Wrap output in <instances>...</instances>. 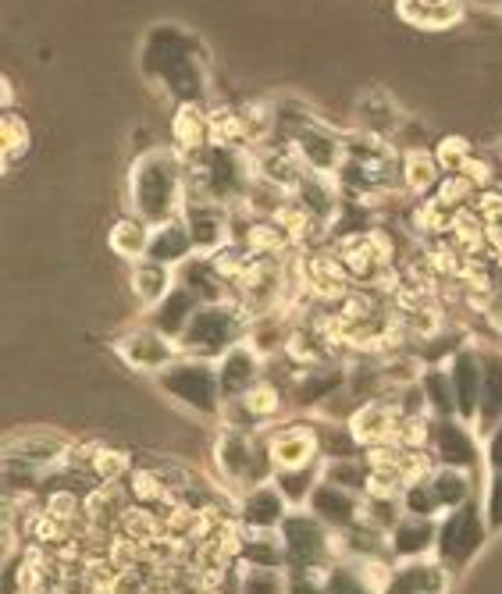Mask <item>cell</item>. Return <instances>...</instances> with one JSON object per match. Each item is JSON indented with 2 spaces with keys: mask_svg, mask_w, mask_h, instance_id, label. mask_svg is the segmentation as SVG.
I'll use <instances>...</instances> for the list:
<instances>
[{
  "mask_svg": "<svg viewBox=\"0 0 502 594\" xmlns=\"http://www.w3.org/2000/svg\"><path fill=\"white\" fill-rule=\"evenodd\" d=\"M449 591V570L442 563L414 559L392 570V580L381 594H445Z\"/></svg>",
  "mask_w": 502,
  "mask_h": 594,
  "instance_id": "cell-20",
  "label": "cell"
},
{
  "mask_svg": "<svg viewBox=\"0 0 502 594\" xmlns=\"http://www.w3.org/2000/svg\"><path fill=\"white\" fill-rule=\"evenodd\" d=\"M403 8H449V4H463V0H396Z\"/></svg>",
  "mask_w": 502,
  "mask_h": 594,
  "instance_id": "cell-47",
  "label": "cell"
},
{
  "mask_svg": "<svg viewBox=\"0 0 502 594\" xmlns=\"http://www.w3.org/2000/svg\"><path fill=\"white\" fill-rule=\"evenodd\" d=\"M203 303L192 295L186 286H178L175 281V289L164 295V300L158 306H150V314H147V325L150 328H158L161 334H167V339H183V331L189 328V320L192 314H197Z\"/></svg>",
  "mask_w": 502,
  "mask_h": 594,
  "instance_id": "cell-22",
  "label": "cell"
},
{
  "mask_svg": "<svg viewBox=\"0 0 502 594\" xmlns=\"http://www.w3.org/2000/svg\"><path fill=\"white\" fill-rule=\"evenodd\" d=\"M449 222H453V214H449L445 206L435 203V197L410 200L406 203V214H403V225L414 231V236H421L424 242L445 239L449 236Z\"/></svg>",
  "mask_w": 502,
  "mask_h": 594,
  "instance_id": "cell-29",
  "label": "cell"
},
{
  "mask_svg": "<svg viewBox=\"0 0 502 594\" xmlns=\"http://www.w3.org/2000/svg\"><path fill=\"white\" fill-rule=\"evenodd\" d=\"M158 389L200 417H222L225 395L217 381V364L200 356H178L172 367L158 374Z\"/></svg>",
  "mask_w": 502,
  "mask_h": 594,
  "instance_id": "cell-4",
  "label": "cell"
},
{
  "mask_svg": "<svg viewBox=\"0 0 502 594\" xmlns=\"http://www.w3.org/2000/svg\"><path fill=\"white\" fill-rule=\"evenodd\" d=\"M317 445H321V459H325V463H331V459H353V456L364 452L350 424H339V420L317 424Z\"/></svg>",
  "mask_w": 502,
  "mask_h": 594,
  "instance_id": "cell-35",
  "label": "cell"
},
{
  "mask_svg": "<svg viewBox=\"0 0 502 594\" xmlns=\"http://www.w3.org/2000/svg\"><path fill=\"white\" fill-rule=\"evenodd\" d=\"M272 448L275 470H296V467H311L321 459L317 445V424L306 420H289V424H267L261 428Z\"/></svg>",
  "mask_w": 502,
  "mask_h": 594,
  "instance_id": "cell-9",
  "label": "cell"
},
{
  "mask_svg": "<svg viewBox=\"0 0 502 594\" xmlns=\"http://www.w3.org/2000/svg\"><path fill=\"white\" fill-rule=\"evenodd\" d=\"M331 250L339 253L342 267L350 270L353 286H360V289H371V286H375V278H378L381 264H378L375 250H371L367 231H346V236H335V239H331Z\"/></svg>",
  "mask_w": 502,
  "mask_h": 594,
  "instance_id": "cell-24",
  "label": "cell"
},
{
  "mask_svg": "<svg viewBox=\"0 0 502 594\" xmlns=\"http://www.w3.org/2000/svg\"><path fill=\"white\" fill-rule=\"evenodd\" d=\"M172 147L186 164L200 161L211 150V108H203L200 100L178 103L172 114Z\"/></svg>",
  "mask_w": 502,
  "mask_h": 594,
  "instance_id": "cell-12",
  "label": "cell"
},
{
  "mask_svg": "<svg viewBox=\"0 0 502 594\" xmlns=\"http://www.w3.org/2000/svg\"><path fill=\"white\" fill-rule=\"evenodd\" d=\"M435 459L442 467H456V470H474L478 467V438H474V424L463 417H445V420H431V445Z\"/></svg>",
  "mask_w": 502,
  "mask_h": 594,
  "instance_id": "cell-10",
  "label": "cell"
},
{
  "mask_svg": "<svg viewBox=\"0 0 502 594\" xmlns=\"http://www.w3.org/2000/svg\"><path fill=\"white\" fill-rule=\"evenodd\" d=\"M214 364H217V381H222V395L228 403V399H239L242 392L253 389V384L264 378L267 359L256 353L247 339H242L239 345H231L222 359H214Z\"/></svg>",
  "mask_w": 502,
  "mask_h": 594,
  "instance_id": "cell-15",
  "label": "cell"
},
{
  "mask_svg": "<svg viewBox=\"0 0 502 594\" xmlns=\"http://www.w3.org/2000/svg\"><path fill=\"white\" fill-rule=\"evenodd\" d=\"M0 103H4V111H15V83L8 79H0Z\"/></svg>",
  "mask_w": 502,
  "mask_h": 594,
  "instance_id": "cell-46",
  "label": "cell"
},
{
  "mask_svg": "<svg viewBox=\"0 0 502 594\" xmlns=\"http://www.w3.org/2000/svg\"><path fill=\"white\" fill-rule=\"evenodd\" d=\"M306 509L325 527H331V531H346V527H353L360 520V513H364V495L321 477V484L311 492V498H306Z\"/></svg>",
  "mask_w": 502,
  "mask_h": 594,
  "instance_id": "cell-14",
  "label": "cell"
},
{
  "mask_svg": "<svg viewBox=\"0 0 502 594\" xmlns=\"http://www.w3.org/2000/svg\"><path fill=\"white\" fill-rule=\"evenodd\" d=\"M289 147L311 175L335 178L346 164V136L335 132V128H328L321 118L311 122V125H303L300 132L292 136Z\"/></svg>",
  "mask_w": 502,
  "mask_h": 594,
  "instance_id": "cell-8",
  "label": "cell"
},
{
  "mask_svg": "<svg viewBox=\"0 0 502 594\" xmlns=\"http://www.w3.org/2000/svg\"><path fill=\"white\" fill-rule=\"evenodd\" d=\"M367 477H371V467L364 463V456H353V459H331V463H325V481L339 484V488H350V492H356V495H364Z\"/></svg>",
  "mask_w": 502,
  "mask_h": 594,
  "instance_id": "cell-36",
  "label": "cell"
},
{
  "mask_svg": "<svg viewBox=\"0 0 502 594\" xmlns=\"http://www.w3.org/2000/svg\"><path fill=\"white\" fill-rule=\"evenodd\" d=\"M197 253V247H192V236L183 217H175V222H164L153 228V239H150V261L158 264H167V267H183L189 256Z\"/></svg>",
  "mask_w": 502,
  "mask_h": 594,
  "instance_id": "cell-28",
  "label": "cell"
},
{
  "mask_svg": "<svg viewBox=\"0 0 502 594\" xmlns=\"http://www.w3.org/2000/svg\"><path fill=\"white\" fill-rule=\"evenodd\" d=\"M128 289H133V295H136L143 309L158 306L164 295L175 289V267L150 261V256H147V261H136L133 275H128Z\"/></svg>",
  "mask_w": 502,
  "mask_h": 594,
  "instance_id": "cell-26",
  "label": "cell"
},
{
  "mask_svg": "<svg viewBox=\"0 0 502 594\" xmlns=\"http://www.w3.org/2000/svg\"><path fill=\"white\" fill-rule=\"evenodd\" d=\"M442 164L435 161L431 147H410L403 150V161H399V192L410 200H424L431 197L442 182Z\"/></svg>",
  "mask_w": 502,
  "mask_h": 594,
  "instance_id": "cell-17",
  "label": "cell"
},
{
  "mask_svg": "<svg viewBox=\"0 0 502 594\" xmlns=\"http://www.w3.org/2000/svg\"><path fill=\"white\" fill-rule=\"evenodd\" d=\"M399 122H403V114H399V108L392 103V97L385 93V89L371 86L353 103V125H356V132H371V136L392 139Z\"/></svg>",
  "mask_w": 502,
  "mask_h": 594,
  "instance_id": "cell-19",
  "label": "cell"
},
{
  "mask_svg": "<svg viewBox=\"0 0 502 594\" xmlns=\"http://www.w3.org/2000/svg\"><path fill=\"white\" fill-rule=\"evenodd\" d=\"M445 370H449V381H453L456 413H460L463 420L474 424V417H478V403H481V381H485L481 349L460 345L456 353L445 359Z\"/></svg>",
  "mask_w": 502,
  "mask_h": 594,
  "instance_id": "cell-13",
  "label": "cell"
},
{
  "mask_svg": "<svg viewBox=\"0 0 502 594\" xmlns=\"http://www.w3.org/2000/svg\"><path fill=\"white\" fill-rule=\"evenodd\" d=\"M183 222L192 236V247H197V253H203V256H211L231 242V214L225 203L189 200L183 211Z\"/></svg>",
  "mask_w": 502,
  "mask_h": 594,
  "instance_id": "cell-11",
  "label": "cell"
},
{
  "mask_svg": "<svg viewBox=\"0 0 502 594\" xmlns=\"http://www.w3.org/2000/svg\"><path fill=\"white\" fill-rule=\"evenodd\" d=\"M150 239H153V225L143 222V217L133 214V211L122 214V217H114L111 228H108V250L114 256H122L125 264L147 261Z\"/></svg>",
  "mask_w": 502,
  "mask_h": 594,
  "instance_id": "cell-25",
  "label": "cell"
},
{
  "mask_svg": "<svg viewBox=\"0 0 502 594\" xmlns=\"http://www.w3.org/2000/svg\"><path fill=\"white\" fill-rule=\"evenodd\" d=\"M428 484H431L435 502H439L442 516L460 509V506H467V502H470V470L442 467V463H439V467H431Z\"/></svg>",
  "mask_w": 502,
  "mask_h": 594,
  "instance_id": "cell-31",
  "label": "cell"
},
{
  "mask_svg": "<svg viewBox=\"0 0 502 594\" xmlns=\"http://www.w3.org/2000/svg\"><path fill=\"white\" fill-rule=\"evenodd\" d=\"M431 150H435V161H439L442 172L449 175V172H460L470 153H478V143H470L463 132H445V136L435 139Z\"/></svg>",
  "mask_w": 502,
  "mask_h": 594,
  "instance_id": "cell-37",
  "label": "cell"
},
{
  "mask_svg": "<svg viewBox=\"0 0 502 594\" xmlns=\"http://www.w3.org/2000/svg\"><path fill=\"white\" fill-rule=\"evenodd\" d=\"M214 467L236 492H250V488H261L275 477V459L264 431L222 428L214 442Z\"/></svg>",
  "mask_w": 502,
  "mask_h": 594,
  "instance_id": "cell-2",
  "label": "cell"
},
{
  "mask_svg": "<svg viewBox=\"0 0 502 594\" xmlns=\"http://www.w3.org/2000/svg\"><path fill=\"white\" fill-rule=\"evenodd\" d=\"M128 211L153 228L175 222L186 211V161L175 147H150L128 167Z\"/></svg>",
  "mask_w": 502,
  "mask_h": 594,
  "instance_id": "cell-1",
  "label": "cell"
},
{
  "mask_svg": "<svg viewBox=\"0 0 502 594\" xmlns=\"http://www.w3.org/2000/svg\"><path fill=\"white\" fill-rule=\"evenodd\" d=\"M439 541V527L428 516H403L392 534H389V555L399 563H414V559H428V552Z\"/></svg>",
  "mask_w": 502,
  "mask_h": 594,
  "instance_id": "cell-18",
  "label": "cell"
},
{
  "mask_svg": "<svg viewBox=\"0 0 502 594\" xmlns=\"http://www.w3.org/2000/svg\"><path fill=\"white\" fill-rule=\"evenodd\" d=\"M485 523H488V531H502V473H492V481H488Z\"/></svg>",
  "mask_w": 502,
  "mask_h": 594,
  "instance_id": "cell-44",
  "label": "cell"
},
{
  "mask_svg": "<svg viewBox=\"0 0 502 594\" xmlns=\"http://www.w3.org/2000/svg\"><path fill=\"white\" fill-rule=\"evenodd\" d=\"M460 175L467 178V182L474 186V189H492V186H499V178H502V172H499V164L488 157V153H470L467 161H463V167H460Z\"/></svg>",
  "mask_w": 502,
  "mask_h": 594,
  "instance_id": "cell-41",
  "label": "cell"
},
{
  "mask_svg": "<svg viewBox=\"0 0 502 594\" xmlns=\"http://www.w3.org/2000/svg\"><path fill=\"white\" fill-rule=\"evenodd\" d=\"M33 150V128L18 111L0 114V153H4V172Z\"/></svg>",
  "mask_w": 502,
  "mask_h": 594,
  "instance_id": "cell-34",
  "label": "cell"
},
{
  "mask_svg": "<svg viewBox=\"0 0 502 594\" xmlns=\"http://www.w3.org/2000/svg\"><path fill=\"white\" fill-rule=\"evenodd\" d=\"M239 594H286V577H281L278 570H256V566H242Z\"/></svg>",
  "mask_w": 502,
  "mask_h": 594,
  "instance_id": "cell-42",
  "label": "cell"
},
{
  "mask_svg": "<svg viewBox=\"0 0 502 594\" xmlns=\"http://www.w3.org/2000/svg\"><path fill=\"white\" fill-rule=\"evenodd\" d=\"M278 538L286 545V570H306V566H331L335 531L317 520L311 509H292L278 527Z\"/></svg>",
  "mask_w": 502,
  "mask_h": 594,
  "instance_id": "cell-5",
  "label": "cell"
},
{
  "mask_svg": "<svg viewBox=\"0 0 502 594\" xmlns=\"http://www.w3.org/2000/svg\"><path fill=\"white\" fill-rule=\"evenodd\" d=\"M403 509H406L410 516H428V520H439L442 509H439V502H435V492H431L428 477H424V481H414V484H406V488H403Z\"/></svg>",
  "mask_w": 502,
  "mask_h": 594,
  "instance_id": "cell-40",
  "label": "cell"
},
{
  "mask_svg": "<svg viewBox=\"0 0 502 594\" xmlns=\"http://www.w3.org/2000/svg\"><path fill=\"white\" fill-rule=\"evenodd\" d=\"M175 281L186 286L200 303H225L231 300V286L217 275V267L211 264V256L192 253L183 267H175Z\"/></svg>",
  "mask_w": 502,
  "mask_h": 594,
  "instance_id": "cell-23",
  "label": "cell"
},
{
  "mask_svg": "<svg viewBox=\"0 0 502 594\" xmlns=\"http://www.w3.org/2000/svg\"><path fill=\"white\" fill-rule=\"evenodd\" d=\"M485 531L488 523L478 516V509L470 506H460L453 509L442 520L439 527V541H435V552H439V563L445 566V570H463L474 555H478V548L485 545Z\"/></svg>",
  "mask_w": 502,
  "mask_h": 594,
  "instance_id": "cell-7",
  "label": "cell"
},
{
  "mask_svg": "<svg viewBox=\"0 0 502 594\" xmlns=\"http://www.w3.org/2000/svg\"><path fill=\"white\" fill-rule=\"evenodd\" d=\"M89 470H93V477L100 484H114V481H122L125 473H133V459H128V452L100 445V452L93 456V467Z\"/></svg>",
  "mask_w": 502,
  "mask_h": 594,
  "instance_id": "cell-39",
  "label": "cell"
},
{
  "mask_svg": "<svg viewBox=\"0 0 502 594\" xmlns=\"http://www.w3.org/2000/svg\"><path fill=\"white\" fill-rule=\"evenodd\" d=\"M114 353H118V359L128 370L158 378L161 370H167L178 356H183V349H178L175 339H167V334H161L158 328H150L143 320V325H136V328H128V331L118 334Z\"/></svg>",
  "mask_w": 502,
  "mask_h": 594,
  "instance_id": "cell-6",
  "label": "cell"
},
{
  "mask_svg": "<svg viewBox=\"0 0 502 594\" xmlns=\"http://www.w3.org/2000/svg\"><path fill=\"white\" fill-rule=\"evenodd\" d=\"M286 516H289V502L275 488V481H267L261 488H250V492H242L239 523L247 527V531H278Z\"/></svg>",
  "mask_w": 502,
  "mask_h": 594,
  "instance_id": "cell-16",
  "label": "cell"
},
{
  "mask_svg": "<svg viewBox=\"0 0 502 594\" xmlns=\"http://www.w3.org/2000/svg\"><path fill=\"white\" fill-rule=\"evenodd\" d=\"M474 211H478V217L485 225L492 222H502V186H492V189H478L474 192Z\"/></svg>",
  "mask_w": 502,
  "mask_h": 594,
  "instance_id": "cell-43",
  "label": "cell"
},
{
  "mask_svg": "<svg viewBox=\"0 0 502 594\" xmlns=\"http://www.w3.org/2000/svg\"><path fill=\"white\" fill-rule=\"evenodd\" d=\"M325 459L311 463V467H296V470H275V488L281 495H286L289 506H306V498L321 484V477H325V467H321Z\"/></svg>",
  "mask_w": 502,
  "mask_h": 594,
  "instance_id": "cell-33",
  "label": "cell"
},
{
  "mask_svg": "<svg viewBox=\"0 0 502 594\" xmlns=\"http://www.w3.org/2000/svg\"><path fill=\"white\" fill-rule=\"evenodd\" d=\"M292 200H300L306 211H311L317 222L328 228L335 222V214H339V206H342V189H339V182H335V178L306 172L300 189L292 192Z\"/></svg>",
  "mask_w": 502,
  "mask_h": 594,
  "instance_id": "cell-27",
  "label": "cell"
},
{
  "mask_svg": "<svg viewBox=\"0 0 502 594\" xmlns=\"http://www.w3.org/2000/svg\"><path fill=\"white\" fill-rule=\"evenodd\" d=\"M481 403L478 417H474V431H481L485 438L492 434L502 424V349H481Z\"/></svg>",
  "mask_w": 502,
  "mask_h": 594,
  "instance_id": "cell-21",
  "label": "cell"
},
{
  "mask_svg": "<svg viewBox=\"0 0 502 594\" xmlns=\"http://www.w3.org/2000/svg\"><path fill=\"white\" fill-rule=\"evenodd\" d=\"M453 247L463 253V256H488V231H485V222L478 217L474 206H460L453 211V222H449V236H445Z\"/></svg>",
  "mask_w": 502,
  "mask_h": 594,
  "instance_id": "cell-30",
  "label": "cell"
},
{
  "mask_svg": "<svg viewBox=\"0 0 502 594\" xmlns=\"http://www.w3.org/2000/svg\"><path fill=\"white\" fill-rule=\"evenodd\" d=\"M421 392H424V403H428V413H431L435 420L460 417V413H456V395H453V381H449L445 364H428V367H424Z\"/></svg>",
  "mask_w": 502,
  "mask_h": 594,
  "instance_id": "cell-32",
  "label": "cell"
},
{
  "mask_svg": "<svg viewBox=\"0 0 502 594\" xmlns=\"http://www.w3.org/2000/svg\"><path fill=\"white\" fill-rule=\"evenodd\" d=\"M485 463H488V470H492V473H502V424H499L492 434H488V442H485Z\"/></svg>",
  "mask_w": 502,
  "mask_h": 594,
  "instance_id": "cell-45",
  "label": "cell"
},
{
  "mask_svg": "<svg viewBox=\"0 0 502 594\" xmlns=\"http://www.w3.org/2000/svg\"><path fill=\"white\" fill-rule=\"evenodd\" d=\"M474 192L478 189H474L460 172H449V175H442V182H439V189L431 192V197H435V203L445 206V211L453 214V211H460V206L474 203Z\"/></svg>",
  "mask_w": 502,
  "mask_h": 594,
  "instance_id": "cell-38",
  "label": "cell"
},
{
  "mask_svg": "<svg viewBox=\"0 0 502 594\" xmlns=\"http://www.w3.org/2000/svg\"><path fill=\"white\" fill-rule=\"evenodd\" d=\"M250 331V314L236 300L225 303H203L192 314L189 328L178 339L183 356H200V359H222L231 345H239Z\"/></svg>",
  "mask_w": 502,
  "mask_h": 594,
  "instance_id": "cell-3",
  "label": "cell"
}]
</instances>
